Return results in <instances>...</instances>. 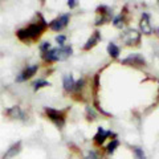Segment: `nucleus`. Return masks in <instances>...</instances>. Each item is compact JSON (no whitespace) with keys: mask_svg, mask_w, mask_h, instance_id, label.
Wrapping results in <instances>:
<instances>
[{"mask_svg":"<svg viewBox=\"0 0 159 159\" xmlns=\"http://www.w3.org/2000/svg\"><path fill=\"white\" fill-rule=\"evenodd\" d=\"M45 114L52 122H54L56 126L64 127V125H65V119H66L65 111L56 110V109H53V107H45Z\"/></svg>","mask_w":159,"mask_h":159,"instance_id":"obj_3","label":"nucleus"},{"mask_svg":"<svg viewBox=\"0 0 159 159\" xmlns=\"http://www.w3.org/2000/svg\"><path fill=\"white\" fill-rule=\"evenodd\" d=\"M99 40H101V33L98 31H94L93 34L90 36V39H89L85 43V45H84V51H89V49H92L93 47H96Z\"/></svg>","mask_w":159,"mask_h":159,"instance_id":"obj_12","label":"nucleus"},{"mask_svg":"<svg viewBox=\"0 0 159 159\" xmlns=\"http://www.w3.org/2000/svg\"><path fill=\"white\" fill-rule=\"evenodd\" d=\"M139 27H141V31L145 34L152 33V25H151V20H150V15L148 13H142L141 21H139Z\"/></svg>","mask_w":159,"mask_h":159,"instance_id":"obj_8","label":"nucleus"},{"mask_svg":"<svg viewBox=\"0 0 159 159\" xmlns=\"http://www.w3.org/2000/svg\"><path fill=\"white\" fill-rule=\"evenodd\" d=\"M6 114L8 117H11V118H15V119H23L24 118V111L20 109L19 106H13L11 109H8V110L6 111Z\"/></svg>","mask_w":159,"mask_h":159,"instance_id":"obj_13","label":"nucleus"},{"mask_svg":"<svg viewBox=\"0 0 159 159\" xmlns=\"http://www.w3.org/2000/svg\"><path fill=\"white\" fill-rule=\"evenodd\" d=\"M157 32H158V34H159V28H157Z\"/></svg>","mask_w":159,"mask_h":159,"instance_id":"obj_24","label":"nucleus"},{"mask_svg":"<svg viewBox=\"0 0 159 159\" xmlns=\"http://www.w3.org/2000/svg\"><path fill=\"white\" fill-rule=\"evenodd\" d=\"M121 40L126 45H139L141 43V33L135 29H126L125 32L121 34Z\"/></svg>","mask_w":159,"mask_h":159,"instance_id":"obj_4","label":"nucleus"},{"mask_svg":"<svg viewBox=\"0 0 159 159\" xmlns=\"http://www.w3.org/2000/svg\"><path fill=\"white\" fill-rule=\"evenodd\" d=\"M68 6H69V7H70V8H73V7H76V6H77L76 0H69V2H68Z\"/></svg>","mask_w":159,"mask_h":159,"instance_id":"obj_23","label":"nucleus"},{"mask_svg":"<svg viewBox=\"0 0 159 159\" xmlns=\"http://www.w3.org/2000/svg\"><path fill=\"white\" fill-rule=\"evenodd\" d=\"M113 135V133L111 131H106L105 129H102V127H99L98 130H97V134L94 135V143H96L97 146H101L103 142H105V139L107 137H111Z\"/></svg>","mask_w":159,"mask_h":159,"instance_id":"obj_11","label":"nucleus"},{"mask_svg":"<svg viewBox=\"0 0 159 159\" xmlns=\"http://www.w3.org/2000/svg\"><path fill=\"white\" fill-rule=\"evenodd\" d=\"M123 21V17H122V15H118L117 17H114V25H116L117 28H121L122 27V23Z\"/></svg>","mask_w":159,"mask_h":159,"instance_id":"obj_19","label":"nucleus"},{"mask_svg":"<svg viewBox=\"0 0 159 159\" xmlns=\"http://www.w3.org/2000/svg\"><path fill=\"white\" fill-rule=\"evenodd\" d=\"M20 151H21V141H17L16 143H13L8 150H6V154L3 155L2 159H12L16 157Z\"/></svg>","mask_w":159,"mask_h":159,"instance_id":"obj_10","label":"nucleus"},{"mask_svg":"<svg viewBox=\"0 0 159 159\" xmlns=\"http://www.w3.org/2000/svg\"><path fill=\"white\" fill-rule=\"evenodd\" d=\"M65 40H66V37L62 36V34H60V36L56 37V41L60 44V47H64V43H65Z\"/></svg>","mask_w":159,"mask_h":159,"instance_id":"obj_22","label":"nucleus"},{"mask_svg":"<svg viewBox=\"0 0 159 159\" xmlns=\"http://www.w3.org/2000/svg\"><path fill=\"white\" fill-rule=\"evenodd\" d=\"M107 53L110 54L113 58H117V57L119 56V48H118L114 43H110V44L107 45Z\"/></svg>","mask_w":159,"mask_h":159,"instance_id":"obj_15","label":"nucleus"},{"mask_svg":"<svg viewBox=\"0 0 159 159\" xmlns=\"http://www.w3.org/2000/svg\"><path fill=\"white\" fill-rule=\"evenodd\" d=\"M69 17L70 16H69L68 13L66 15H61V16H58L57 19H54V20H52V21L49 23V28H51L52 31H56V32L62 31V29L68 25Z\"/></svg>","mask_w":159,"mask_h":159,"instance_id":"obj_6","label":"nucleus"},{"mask_svg":"<svg viewBox=\"0 0 159 159\" xmlns=\"http://www.w3.org/2000/svg\"><path fill=\"white\" fill-rule=\"evenodd\" d=\"M133 151H134V154H135V159H146V155H145V152H143L142 148L133 147Z\"/></svg>","mask_w":159,"mask_h":159,"instance_id":"obj_16","label":"nucleus"},{"mask_svg":"<svg viewBox=\"0 0 159 159\" xmlns=\"http://www.w3.org/2000/svg\"><path fill=\"white\" fill-rule=\"evenodd\" d=\"M118 145H119V142L117 141V139H113V141L110 142V145H109L107 148H106L107 152H109V154H113L114 151H116V148L118 147Z\"/></svg>","mask_w":159,"mask_h":159,"instance_id":"obj_17","label":"nucleus"},{"mask_svg":"<svg viewBox=\"0 0 159 159\" xmlns=\"http://www.w3.org/2000/svg\"><path fill=\"white\" fill-rule=\"evenodd\" d=\"M64 88H65V90L68 92H72L74 90V86H76V81H74L73 76H70V74H66V76H64Z\"/></svg>","mask_w":159,"mask_h":159,"instance_id":"obj_14","label":"nucleus"},{"mask_svg":"<svg viewBox=\"0 0 159 159\" xmlns=\"http://www.w3.org/2000/svg\"><path fill=\"white\" fill-rule=\"evenodd\" d=\"M73 53V48L69 45L58 47V48H52L48 52L43 53V58L48 62H56V61H64L68 57H70Z\"/></svg>","mask_w":159,"mask_h":159,"instance_id":"obj_2","label":"nucleus"},{"mask_svg":"<svg viewBox=\"0 0 159 159\" xmlns=\"http://www.w3.org/2000/svg\"><path fill=\"white\" fill-rule=\"evenodd\" d=\"M51 84H49L48 81H45V80H39V81H36L34 82V90H37V89H41V88H44V86H49Z\"/></svg>","mask_w":159,"mask_h":159,"instance_id":"obj_18","label":"nucleus"},{"mask_svg":"<svg viewBox=\"0 0 159 159\" xmlns=\"http://www.w3.org/2000/svg\"><path fill=\"white\" fill-rule=\"evenodd\" d=\"M37 69H39L37 65H29V66H27V68L24 69V70L16 77V81H17V82H24V81H27V80L32 78L34 74H36Z\"/></svg>","mask_w":159,"mask_h":159,"instance_id":"obj_7","label":"nucleus"},{"mask_svg":"<svg viewBox=\"0 0 159 159\" xmlns=\"http://www.w3.org/2000/svg\"><path fill=\"white\" fill-rule=\"evenodd\" d=\"M122 64H125V65H130V66H145L146 65V61L143 60L139 54H131V56H129L127 58H125L122 61Z\"/></svg>","mask_w":159,"mask_h":159,"instance_id":"obj_9","label":"nucleus"},{"mask_svg":"<svg viewBox=\"0 0 159 159\" xmlns=\"http://www.w3.org/2000/svg\"><path fill=\"white\" fill-rule=\"evenodd\" d=\"M48 23L44 20V17L39 13V21H33L31 24H28L27 27H24L21 29H19L16 32V36L19 40H21L23 43H29V41H36L40 39V36L45 32V29L48 28Z\"/></svg>","mask_w":159,"mask_h":159,"instance_id":"obj_1","label":"nucleus"},{"mask_svg":"<svg viewBox=\"0 0 159 159\" xmlns=\"http://www.w3.org/2000/svg\"><path fill=\"white\" fill-rule=\"evenodd\" d=\"M111 19V9L106 7V6H101L97 8V19H96V24H105L107 21H110Z\"/></svg>","mask_w":159,"mask_h":159,"instance_id":"obj_5","label":"nucleus"},{"mask_svg":"<svg viewBox=\"0 0 159 159\" xmlns=\"http://www.w3.org/2000/svg\"><path fill=\"white\" fill-rule=\"evenodd\" d=\"M98 88H99V74H96V77H94V94H97Z\"/></svg>","mask_w":159,"mask_h":159,"instance_id":"obj_20","label":"nucleus"},{"mask_svg":"<svg viewBox=\"0 0 159 159\" xmlns=\"http://www.w3.org/2000/svg\"><path fill=\"white\" fill-rule=\"evenodd\" d=\"M49 49H52V48H51V44H49V43H43V44H41V47H40V51H41L43 53L48 52Z\"/></svg>","mask_w":159,"mask_h":159,"instance_id":"obj_21","label":"nucleus"},{"mask_svg":"<svg viewBox=\"0 0 159 159\" xmlns=\"http://www.w3.org/2000/svg\"><path fill=\"white\" fill-rule=\"evenodd\" d=\"M158 4H159V3H158Z\"/></svg>","mask_w":159,"mask_h":159,"instance_id":"obj_25","label":"nucleus"}]
</instances>
